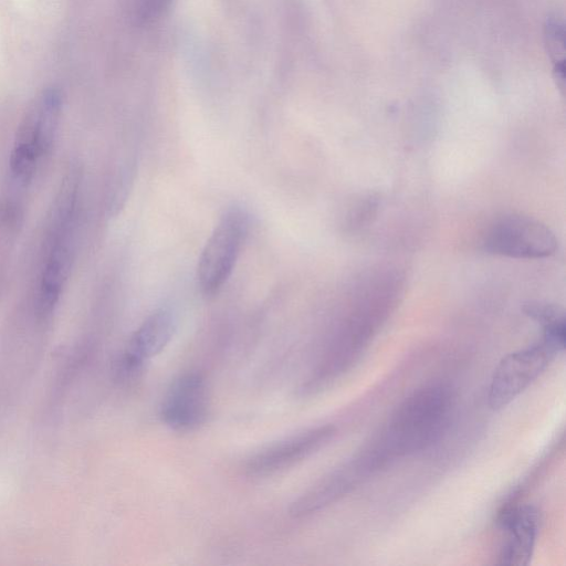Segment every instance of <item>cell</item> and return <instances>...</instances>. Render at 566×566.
<instances>
[{"label":"cell","mask_w":566,"mask_h":566,"mask_svg":"<svg viewBox=\"0 0 566 566\" xmlns=\"http://www.w3.org/2000/svg\"><path fill=\"white\" fill-rule=\"evenodd\" d=\"M453 406L450 386L443 382L423 385L396 408L359 455L374 472L396 458L430 447L446 431Z\"/></svg>","instance_id":"cell-1"},{"label":"cell","mask_w":566,"mask_h":566,"mask_svg":"<svg viewBox=\"0 0 566 566\" xmlns=\"http://www.w3.org/2000/svg\"><path fill=\"white\" fill-rule=\"evenodd\" d=\"M562 352L555 344L542 337L538 343L503 357L495 367L489 386L490 408L500 410L510 405Z\"/></svg>","instance_id":"cell-6"},{"label":"cell","mask_w":566,"mask_h":566,"mask_svg":"<svg viewBox=\"0 0 566 566\" xmlns=\"http://www.w3.org/2000/svg\"><path fill=\"white\" fill-rule=\"evenodd\" d=\"M524 313L542 325L543 328L565 322L562 307L546 302H528L523 306Z\"/></svg>","instance_id":"cell-12"},{"label":"cell","mask_w":566,"mask_h":566,"mask_svg":"<svg viewBox=\"0 0 566 566\" xmlns=\"http://www.w3.org/2000/svg\"><path fill=\"white\" fill-rule=\"evenodd\" d=\"M481 245L488 253L515 258L541 259L555 253L557 239L543 222L522 214L495 218L483 232Z\"/></svg>","instance_id":"cell-5"},{"label":"cell","mask_w":566,"mask_h":566,"mask_svg":"<svg viewBox=\"0 0 566 566\" xmlns=\"http://www.w3.org/2000/svg\"><path fill=\"white\" fill-rule=\"evenodd\" d=\"M76 196L77 180L75 174H71L62 182L54 201L43 241L35 291V310L40 318L53 313L69 277L74 249Z\"/></svg>","instance_id":"cell-2"},{"label":"cell","mask_w":566,"mask_h":566,"mask_svg":"<svg viewBox=\"0 0 566 566\" xmlns=\"http://www.w3.org/2000/svg\"><path fill=\"white\" fill-rule=\"evenodd\" d=\"M336 428L324 424L281 440L251 457L245 471L251 476H268L284 471L324 448Z\"/></svg>","instance_id":"cell-8"},{"label":"cell","mask_w":566,"mask_h":566,"mask_svg":"<svg viewBox=\"0 0 566 566\" xmlns=\"http://www.w3.org/2000/svg\"><path fill=\"white\" fill-rule=\"evenodd\" d=\"M175 329L176 318L171 311L159 308L151 313L128 339L117 363V377L122 380L136 377L145 363L168 345Z\"/></svg>","instance_id":"cell-9"},{"label":"cell","mask_w":566,"mask_h":566,"mask_svg":"<svg viewBox=\"0 0 566 566\" xmlns=\"http://www.w3.org/2000/svg\"><path fill=\"white\" fill-rule=\"evenodd\" d=\"M172 0H136L134 19L139 25L155 22L167 10Z\"/></svg>","instance_id":"cell-13"},{"label":"cell","mask_w":566,"mask_h":566,"mask_svg":"<svg viewBox=\"0 0 566 566\" xmlns=\"http://www.w3.org/2000/svg\"><path fill=\"white\" fill-rule=\"evenodd\" d=\"M63 111L57 88L39 93L28 106L14 136L9 158L12 181L28 186L41 169L54 145Z\"/></svg>","instance_id":"cell-3"},{"label":"cell","mask_w":566,"mask_h":566,"mask_svg":"<svg viewBox=\"0 0 566 566\" xmlns=\"http://www.w3.org/2000/svg\"><path fill=\"white\" fill-rule=\"evenodd\" d=\"M496 523L504 534L497 563L510 566L527 565L538 533V511L533 505L517 504L512 501L501 507Z\"/></svg>","instance_id":"cell-10"},{"label":"cell","mask_w":566,"mask_h":566,"mask_svg":"<svg viewBox=\"0 0 566 566\" xmlns=\"http://www.w3.org/2000/svg\"><path fill=\"white\" fill-rule=\"evenodd\" d=\"M210 397L205 376L197 371L179 376L168 388L160 405L163 422L175 431L201 427L209 416Z\"/></svg>","instance_id":"cell-7"},{"label":"cell","mask_w":566,"mask_h":566,"mask_svg":"<svg viewBox=\"0 0 566 566\" xmlns=\"http://www.w3.org/2000/svg\"><path fill=\"white\" fill-rule=\"evenodd\" d=\"M248 231L245 210L232 207L223 212L198 260V287L205 297L216 296L230 277Z\"/></svg>","instance_id":"cell-4"},{"label":"cell","mask_w":566,"mask_h":566,"mask_svg":"<svg viewBox=\"0 0 566 566\" xmlns=\"http://www.w3.org/2000/svg\"><path fill=\"white\" fill-rule=\"evenodd\" d=\"M544 38L547 52L553 62V73L557 86L564 91L566 83L565 66V29L564 23L556 17L546 20Z\"/></svg>","instance_id":"cell-11"}]
</instances>
